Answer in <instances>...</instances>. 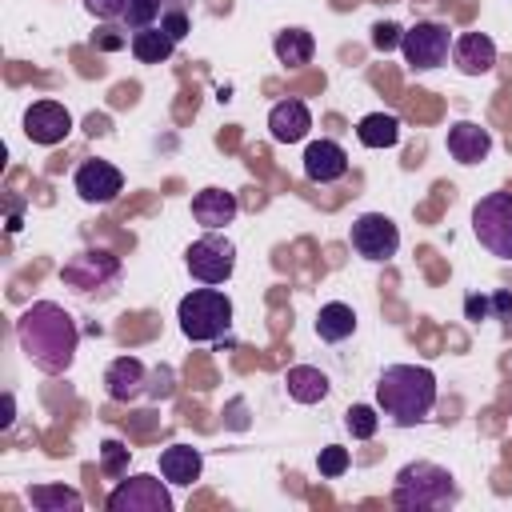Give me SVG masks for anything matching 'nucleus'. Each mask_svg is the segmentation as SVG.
Masks as SVG:
<instances>
[{
	"label": "nucleus",
	"instance_id": "obj_9",
	"mask_svg": "<svg viewBox=\"0 0 512 512\" xmlns=\"http://www.w3.org/2000/svg\"><path fill=\"white\" fill-rule=\"evenodd\" d=\"M348 240H352L356 256H364V260H372V264H384V260H392L396 248H400V228H396L384 212H364V216L352 220Z\"/></svg>",
	"mask_w": 512,
	"mask_h": 512
},
{
	"label": "nucleus",
	"instance_id": "obj_33",
	"mask_svg": "<svg viewBox=\"0 0 512 512\" xmlns=\"http://www.w3.org/2000/svg\"><path fill=\"white\" fill-rule=\"evenodd\" d=\"M464 312H468V320H484V316L492 312V300H484V296H468V300H464Z\"/></svg>",
	"mask_w": 512,
	"mask_h": 512
},
{
	"label": "nucleus",
	"instance_id": "obj_20",
	"mask_svg": "<svg viewBox=\"0 0 512 512\" xmlns=\"http://www.w3.org/2000/svg\"><path fill=\"white\" fill-rule=\"evenodd\" d=\"M284 388H288V396H292L296 404H320L332 384H328V376H324L320 368H312V364H292V368L284 372Z\"/></svg>",
	"mask_w": 512,
	"mask_h": 512
},
{
	"label": "nucleus",
	"instance_id": "obj_4",
	"mask_svg": "<svg viewBox=\"0 0 512 512\" xmlns=\"http://www.w3.org/2000/svg\"><path fill=\"white\" fill-rule=\"evenodd\" d=\"M176 320H180L184 340H192V344L220 340V336L232 328V300H228L216 284L192 288V292L176 304Z\"/></svg>",
	"mask_w": 512,
	"mask_h": 512
},
{
	"label": "nucleus",
	"instance_id": "obj_34",
	"mask_svg": "<svg viewBox=\"0 0 512 512\" xmlns=\"http://www.w3.org/2000/svg\"><path fill=\"white\" fill-rule=\"evenodd\" d=\"M492 312H496L500 320H512V292H496V296H492Z\"/></svg>",
	"mask_w": 512,
	"mask_h": 512
},
{
	"label": "nucleus",
	"instance_id": "obj_2",
	"mask_svg": "<svg viewBox=\"0 0 512 512\" xmlns=\"http://www.w3.org/2000/svg\"><path fill=\"white\" fill-rule=\"evenodd\" d=\"M376 408L396 428H416L436 408V372L424 364H388L376 376Z\"/></svg>",
	"mask_w": 512,
	"mask_h": 512
},
{
	"label": "nucleus",
	"instance_id": "obj_23",
	"mask_svg": "<svg viewBox=\"0 0 512 512\" xmlns=\"http://www.w3.org/2000/svg\"><path fill=\"white\" fill-rule=\"evenodd\" d=\"M132 56L140 60V64H164L168 56H172V48H176V40L160 28V24H152V28H140V32H132Z\"/></svg>",
	"mask_w": 512,
	"mask_h": 512
},
{
	"label": "nucleus",
	"instance_id": "obj_17",
	"mask_svg": "<svg viewBox=\"0 0 512 512\" xmlns=\"http://www.w3.org/2000/svg\"><path fill=\"white\" fill-rule=\"evenodd\" d=\"M452 60L464 76H484L496 68V44L484 32H464L452 40Z\"/></svg>",
	"mask_w": 512,
	"mask_h": 512
},
{
	"label": "nucleus",
	"instance_id": "obj_15",
	"mask_svg": "<svg viewBox=\"0 0 512 512\" xmlns=\"http://www.w3.org/2000/svg\"><path fill=\"white\" fill-rule=\"evenodd\" d=\"M308 128H312V112H308L304 100L288 96V100L272 104V112H268V132H272L276 144H300V140L308 136Z\"/></svg>",
	"mask_w": 512,
	"mask_h": 512
},
{
	"label": "nucleus",
	"instance_id": "obj_28",
	"mask_svg": "<svg viewBox=\"0 0 512 512\" xmlns=\"http://www.w3.org/2000/svg\"><path fill=\"white\" fill-rule=\"evenodd\" d=\"M348 464H352V456H348V448H340V444H328V448H320V456H316V468H320V476H328V480L344 476Z\"/></svg>",
	"mask_w": 512,
	"mask_h": 512
},
{
	"label": "nucleus",
	"instance_id": "obj_7",
	"mask_svg": "<svg viewBox=\"0 0 512 512\" xmlns=\"http://www.w3.org/2000/svg\"><path fill=\"white\" fill-rule=\"evenodd\" d=\"M400 52H404V60H408L416 72L440 68V64L448 60V52H452V32H448V24H440V20H416L412 28H404Z\"/></svg>",
	"mask_w": 512,
	"mask_h": 512
},
{
	"label": "nucleus",
	"instance_id": "obj_29",
	"mask_svg": "<svg viewBox=\"0 0 512 512\" xmlns=\"http://www.w3.org/2000/svg\"><path fill=\"white\" fill-rule=\"evenodd\" d=\"M124 468H128V448H124L120 440H104V444H100V472L124 476Z\"/></svg>",
	"mask_w": 512,
	"mask_h": 512
},
{
	"label": "nucleus",
	"instance_id": "obj_18",
	"mask_svg": "<svg viewBox=\"0 0 512 512\" xmlns=\"http://www.w3.org/2000/svg\"><path fill=\"white\" fill-rule=\"evenodd\" d=\"M492 152V132L472 124V120H456L448 128V156L460 164H480Z\"/></svg>",
	"mask_w": 512,
	"mask_h": 512
},
{
	"label": "nucleus",
	"instance_id": "obj_22",
	"mask_svg": "<svg viewBox=\"0 0 512 512\" xmlns=\"http://www.w3.org/2000/svg\"><path fill=\"white\" fill-rule=\"evenodd\" d=\"M272 52H276V60H280V64L300 68V64H308V60H312L316 40H312V32H308V28H284V32H276Z\"/></svg>",
	"mask_w": 512,
	"mask_h": 512
},
{
	"label": "nucleus",
	"instance_id": "obj_6",
	"mask_svg": "<svg viewBox=\"0 0 512 512\" xmlns=\"http://www.w3.org/2000/svg\"><path fill=\"white\" fill-rule=\"evenodd\" d=\"M184 268L192 272V280L200 284H224L236 272V244L220 232H204L200 240L188 244L184 252Z\"/></svg>",
	"mask_w": 512,
	"mask_h": 512
},
{
	"label": "nucleus",
	"instance_id": "obj_11",
	"mask_svg": "<svg viewBox=\"0 0 512 512\" xmlns=\"http://www.w3.org/2000/svg\"><path fill=\"white\" fill-rule=\"evenodd\" d=\"M72 188L84 204H112L120 192H124V176L116 164L108 160H84L72 176Z\"/></svg>",
	"mask_w": 512,
	"mask_h": 512
},
{
	"label": "nucleus",
	"instance_id": "obj_21",
	"mask_svg": "<svg viewBox=\"0 0 512 512\" xmlns=\"http://www.w3.org/2000/svg\"><path fill=\"white\" fill-rule=\"evenodd\" d=\"M356 332V312L344 304V300H328L320 312H316V336L328 340V344H340Z\"/></svg>",
	"mask_w": 512,
	"mask_h": 512
},
{
	"label": "nucleus",
	"instance_id": "obj_16",
	"mask_svg": "<svg viewBox=\"0 0 512 512\" xmlns=\"http://www.w3.org/2000/svg\"><path fill=\"white\" fill-rule=\"evenodd\" d=\"M236 212H240L236 192H224V188H200V192L192 196V216H196V224H204L208 232L228 228V224L236 220Z\"/></svg>",
	"mask_w": 512,
	"mask_h": 512
},
{
	"label": "nucleus",
	"instance_id": "obj_10",
	"mask_svg": "<svg viewBox=\"0 0 512 512\" xmlns=\"http://www.w3.org/2000/svg\"><path fill=\"white\" fill-rule=\"evenodd\" d=\"M116 276H120V260H116L112 252H104V248H84V252H76V256L60 268V280H64L68 288H76V292H100V288H108Z\"/></svg>",
	"mask_w": 512,
	"mask_h": 512
},
{
	"label": "nucleus",
	"instance_id": "obj_12",
	"mask_svg": "<svg viewBox=\"0 0 512 512\" xmlns=\"http://www.w3.org/2000/svg\"><path fill=\"white\" fill-rule=\"evenodd\" d=\"M72 132V112L60 104V100H36L28 112H24V136L32 144H60L64 136Z\"/></svg>",
	"mask_w": 512,
	"mask_h": 512
},
{
	"label": "nucleus",
	"instance_id": "obj_32",
	"mask_svg": "<svg viewBox=\"0 0 512 512\" xmlns=\"http://www.w3.org/2000/svg\"><path fill=\"white\" fill-rule=\"evenodd\" d=\"M124 4H128V0H84V8H88L96 20H120V16H124Z\"/></svg>",
	"mask_w": 512,
	"mask_h": 512
},
{
	"label": "nucleus",
	"instance_id": "obj_19",
	"mask_svg": "<svg viewBox=\"0 0 512 512\" xmlns=\"http://www.w3.org/2000/svg\"><path fill=\"white\" fill-rule=\"evenodd\" d=\"M200 468H204V456L192 444H168L160 452V476L176 488H192L200 480Z\"/></svg>",
	"mask_w": 512,
	"mask_h": 512
},
{
	"label": "nucleus",
	"instance_id": "obj_26",
	"mask_svg": "<svg viewBox=\"0 0 512 512\" xmlns=\"http://www.w3.org/2000/svg\"><path fill=\"white\" fill-rule=\"evenodd\" d=\"M160 12H164V0H128L120 24H124V32H140V28H152L160 20Z\"/></svg>",
	"mask_w": 512,
	"mask_h": 512
},
{
	"label": "nucleus",
	"instance_id": "obj_35",
	"mask_svg": "<svg viewBox=\"0 0 512 512\" xmlns=\"http://www.w3.org/2000/svg\"><path fill=\"white\" fill-rule=\"evenodd\" d=\"M12 420H16V396L4 392V416H0V428H12Z\"/></svg>",
	"mask_w": 512,
	"mask_h": 512
},
{
	"label": "nucleus",
	"instance_id": "obj_36",
	"mask_svg": "<svg viewBox=\"0 0 512 512\" xmlns=\"http://www.w3.org/2000/svg\"><path fill=\"white\" fill-rule=\"evenodd\" d=\"M100 32H104V36L96 40L100 48H120V44H124V36H116V28H100Z\"/></svg>",
	"mask_w": 512,
	"mask_h": 512
},
{
	"label": "nucleus",
	"instance_id": "obj_3",
	"mask_svg": "<svg viewBox=\"0 0 512 512\" xmlns=\"http://www.w3.org/2000/svg\"><path fill=\"white\" fill-rule=\"evenodd\" d=\"M460 500V484L444 464L412 460L392 480V504L404 512H444Z\"/></svg>",
	"mask_w": 512,
	"mask_h": 512
},
{
	"label": "nucleus",
	"instance_id": "obj_1",
	"mask_svg": "<svg viewBox=\"0 0 512 512\" xmlns=\"http://www.w3.org/2000/svg\"><path fill=\"white\" fill-rule=\"evenodd\" d=\"M16 340L20 352L48 376H60L72 368L76 348H80V328L72 320V312L56 300H36L20 312L16 320Z\"/></svg>",
	"mask_w": 512,
	"mask_h": 512
},
{
	"label": "nucleus",
	"instance_id": "obj_24",
	"mask_svg": "<svg viewBox=\"0 0 512 512\" xmlns=\"http://www.w3.org/2000/svg\"><path fill=\"white\" fill-rule=\"evenodd\" d=\"M356 140L364 148H392L400 140V120L392 112H368L360 124H356Z\"/></svg>",
	"mask_w": 512,
	"mask_h": 512
},
{
	"label": "nucleus",
	"instance_id": "obj_5",
	"mask_svg": "<svg viewBox=\"0 0 512 512\" xmlns=\"http://www.w3.org/2000/svg\"><path fill=\"white\" fill-rule=\"evenodd\" d=\"M472 232L496 260H512V192H488L472 208Z\"/></svg>",
	"mask_w": 512,
	"mask_h": 512
},
{
	"label": "nucleus",
	"instance_id": "obj_13",
	"mask_svg": "<svg viewBox=\"0 0 512 512\" xmlns=\"http://www.w3.org/2000/svg\"><path fill=\"white\" fill-rule=\"evenodd\" d=\"M304 176L312 184H336L348 176V152L336 140H312L304 148Z\"/></svg>",
	"mask_w": 512,
	"mask_h": 512
},
{
	"label": "nucleus",
	"instance_id": "obj_31",
	"mask_svg": "<svg viewBox=\"0 0 512 512\" xmlns=\"http://www.w3.org/2000/svg\"><path fill=\"white\" fill-rule=\"evenodd\" d=\"M188 24H192V20H188V12H184V8H168V4H164V12H160V28H164L176 44L188 36Z\"/></svg>",
	"mask_w": 512,
	"mask_h": 512
},
{
	"label": "nucleus",
	"instance_id": "obj_25",
	"mask_svg": "<svg viewBox=\"0 0 512 512\" xmlns=\"http://www.w3.org/2000/svg\"><path fill=\"white\" fill-rule=\"evenodd\" d=\"M28 500L40 512H80L84 508V496L76 488H68V484H32Z\"/></svg>",
	"mask_w": 512,
	"mask_h": 512
},
{
	"label": "nucleus",
	"instance_id": "obj_8",
	"mask_svg": "<svg viewBox=\"0 0 512 512\" xmlns=\"http://www.w3.org/2000/svg\"><path fill=\"white\" fill-rule=\"evenodd\" d=\"M108 512H172V492L168 480L156 476H128L108 492Z\"/></svg>",
	"mask_w": 512,
	"mask_h": 512
},
{
	"label": "nucleus",
	"instance_id": "obj_14",
	"mask_svg": "<svg viewBox=\"0 0 512 512\" xmlns=\"http://www.w3.org/2000/svg\"><path fill=\"white\" fill-rule=\"evenodd\" d=\"M144 388H148V368H144L136 356H116V360L104 368V392H108V400L132 404Z\"/></svg>",
	"mask_w": 512,
	"mask_h": 512
},
{
	"label": "nucleus",
	"instance_id": "obj_27",
	"mask_svg": "<svg viewBox=\"0 0 512 512\" xmlns=\"http://www.w3.org/2000/svg\"><path fill=\"white\" fill-rule=\"evenodd\" d=\"M376 412L380 408H372V404H352L344 412V428L352 432V440H372L376 436V428H380V416Z\"/></svg>",
	"mask_w": 512,
	"mask_h": 512
},
{
	"label": "nucleus",
	"instance_id": "obj_30",
	"mask_svg": "<svg viewBox=\"0 0 512 512\" xmlns=\"http://www.w3.org/2000/svg\"><path fill=\"white\" fill-rule=\"evenodd\" d=\"M400 40H404V28L392 24V20H380V24L372 28V48H376V52H392V48H400Z\"/></svg>",
	"mask_w": 512,
	"mask_h": 512
}]
</instances>
